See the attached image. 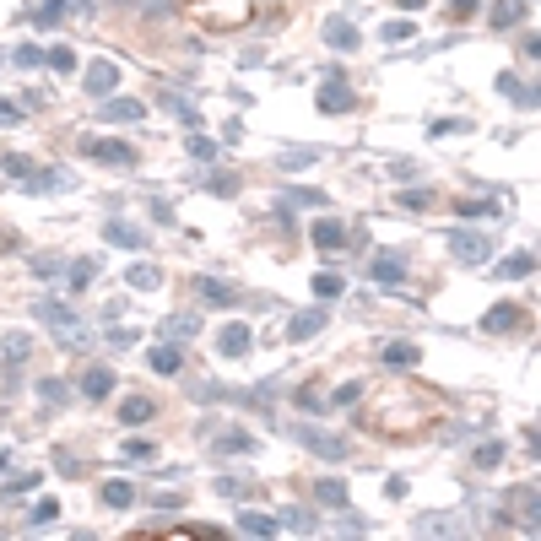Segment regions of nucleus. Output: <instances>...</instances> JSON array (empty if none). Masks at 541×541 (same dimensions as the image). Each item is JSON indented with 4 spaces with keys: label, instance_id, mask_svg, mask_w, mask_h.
Masks as SVG:
<instances>
[{
    "label": "nucleus",
    "instance_id": "11",
    "mask_svg": "<svg viewBox=\"0 0 541 541\" xmlns=\"http://www.w3.org/2000/svg\"><path fill=\"white\" fill-rule=\"evenodd\" d=\"M103 114H109V120H136L141 103H103Z\"/></svg>",
    "mask_w": 541,
    "mask_h": 541
},
{
    "label": "nucleus",
    "instance_id": "9",
    "mask_svg": "<svg viewBox=\"0 0 541 541\" xmlns=\"http://www.w3.org/2000/svg\"><path fill=\"white\" fill-rule=\"evenodd\" d=\"M239 525H244L249 536H271V531H276V520H266V514H244Z\"/></svg>",
    "mask_w": 541,
    "mask_h": 541
},
{
    "label": "nucleus",
    "instance_id": "14",
    "mask_svg": "<svg viewBox=\"0 0 541 541\" xmlns=\"http://www.w3.org/2000/svg\"><path fill=\"white\" fill-rule=\"evenodd\" d=\"M331 44H358V33H352L347 22H331Z\"/></svg>",
    "mask_w": 541,
    "mask_h": 541
},
{
    "label": "nucleus",
    "instance_id": "2",
    "mask_svg": "<svg viewBox=\"0 0 541 541\" xmlns=\"http://www.w3.org/2000/svg\"><path fill=\"white\" fill-rule=\"evenodd\" d=\"M314 244H320V249H341V244H347V233H341L336 222H314Z\"/></svg>",
    "mask_w": 541,
    "mask_h": 541
},
{
    "label": "nucleus",
    "instance_id": "18",
    "mask_svg": "<svg viewBox=\"0 0 541 541\" xmlns=\"http://www.w3.org/2000/svg\"><path fill=\"white\" fill-rule=\"evenodd\" d=\"M455 6H460V11H455V17H466V11H471V6H477V0H455Z\"/></svg>",
    "mask_w": 541,
    "mask_h": 541
},
{
    "label": "nucleus",
    "instance_id": "16",
    "mask_svg": "<svg viewBox=\"0 0 541 541\" xmlns=\"http://www.w3.org/2000/svg\"><path fill=\"white\" fill-rule=\"evenodd\" d=\"M525 271H531V255H514V260H509V266L498 271V276H525Z\"/></svg>",
    "mask_w": 541,
    "mask_h": 541
},
{
    "label": "nucleus",
    "instance_id": "7",
    "mask_svg": "<svg viewBox=\"0 0 541 541\" xmlns=\"http://www.w3.org/2000/svg\"><path fill=\"white\" fill-rule=\"evenodd\" d=\"M87 87H92V92L114 87V65H92V71H87Z\"/></svg>",
    "mask_w": 541,
    "mask_h": 541
},
{
    "label": "nucleus",
    "instance_id": "17",
    "mask_svg": "<svg viewBox=\"0 0 541 541\" xmlns=\"http://www.w3.org/2000/svg\"><path fill=\"white\" fill-rule=\"evenodd\" d=\"M314 293H325V298H336V293H341V276H320V282H314Z\"/></svg>",
    "mask_w": 541,
    "mask_h": 541
},
{
    "label": "nucleus",
    "instance_id": "6",
    "mask_svg": "<svg viewBox=\"0 0 541 541\" xmlns=\"http://www.w3.org/2000/svg\"><path fill=\"white\" fill-rule=\"evenodd\" d=\"M249 347V331L244 325H228V331H222V352H244Z\"/></svg>",
    "mask_w": 541,
    "mask_h": 541
},
{
    "label": "nucleus",
    "instance_id": "10",
    "mask_svg": "<svg viewBox=\"0 0 541 541\" xmlns=\"http://www.w3.org/2000/svg\"><path fill=\"white\" fill-rule=\"evenodd\" d=\"M103 498H109L114 509H125V504H130V498H136V493H130L125 482H109V487H103Z\"/></svg>",
    "mask_w": 541,
    "mask_h": 541
},
{
    "label": "nucleus",
    "instance_id": "12",
    "mask_svg": "<svg viewBox=\"0 0 541 541\" xmlns=\"http://www.w3.org/2000/svg\"><path fill=\"white\" fill-rule=\"evenodd\" d=\"M514 314H520V309H509V303H504V309H493V320H487V325H493V331H509Z\"/></svg>",
    "mask_w": 541,
    "mask_h": 541
},
{
    "label": "nucleus",
    "instance_id": "8",
    "mask_svg": "<svg viewBox=\"0 0 541 541\" xmlns=\"http://www.w3.org/2000/svg\"><path fill=\"white\" fill-rule=\"evenodd\" d=\"M152 368H157V374H174V368H179V352H174V347H157V352H152Z\"/></svg>",
    "mask_w": 541,
    "mask_h": 541
},
{
    "label": "nucleus",
    "instance_id": "1",
    "mask_svg": "<svg viewBox=\"0 0 541 541\" xmlns=\"http://www.w3.org/2000/svg\"><path fill=\"white\" fill-rule=\"evenodd\" d=\"M87 157H103V163H130V147H109V141H87Z\"/></svg>",
    "mask_w": 541,
    "mask_h": 541
},
{
    "label": "nucleus",
    "instance_id": "15",
    "mask_svg": "<svg viewBox=\"0 0 541 541\" xmlns=\"http://www.w3.org/2000/svg\"><path fill=\"white\" fill-rule=\"evenodd\" d=\"M320 498H325V504H347V493H341V482H320Z\"/></svg>",
    "mask_w": 541,
    "mask_h": 541
},
{
    "label": "nucleus",
    "instance_id": "13",
    "mask_svg": "<svg viewBox=\"0 0 541 541\" xmlns=\"http://www.w3.org/2000/svg\"><path fill=\"white\" fill-rule=\"evenodd\" d=\"M514 17H520V6H514V0H504V6H498V11H493V22H498V28H509V22H514Z\"/></svg>",
    "mask_w": 541,
    "mask_h": 541
},
{
    "label": "nucleus",
    "instance_id": "5",
    "mask_svg": "<svg viewBox=\"0 0 541 541\" xmlns=\"http://www.w3.org/2000/svg\"><path fill=\"white\" fill-rule=\"evenodd\" d=\"M374 276H379V282H395V276H401V255H379L374 260Z\"/></svg>",
    "mask_w": 541,
    "mask_h": 541
},
{
    "label": "nucleus",
    "instance_id": "4",
    "mask_svg": "<svg viewBox=\"0 0 541 541\" xmlns=\"http://www.w3.org/2000/svg\"><path fill=\"white\" fill-rule=\"evenodd\" d=\"M82 390H87V395H109V390H114V374H109V368H92V374L82 379Z\"/></svg>",
    "mask_w": 541,
    "mask_h": 541
},
{
    "label": "nucleus",
    "instance_id": "3",
    "mask_svg": "<svg viewBox=\"0 0 541 541\" xmlns=\"http://www.w3.org/2000/svg\"><path fill=\"white\" fill-rule=\"evenodd\" d=\"M455 255L482 260V255H487V239H482V233H460V239H455Z\"/></svg>",
    "mask_w": 541,
    "mask_h": 541
}]
</instances>
